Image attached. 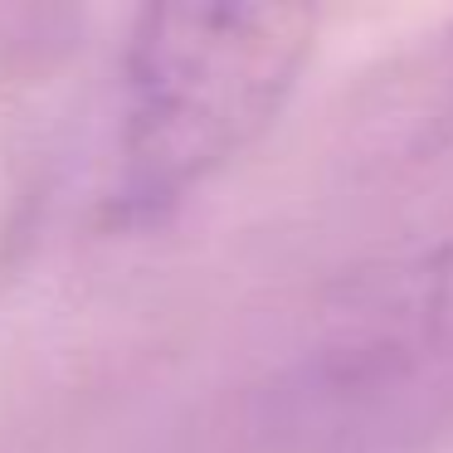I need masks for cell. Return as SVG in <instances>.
Wrapping results in <instances>:
<instances>
[{
    "label": "cell",
    "instance_id": "obj_2",
    "mask_svg": "<svg viewBox=\"0 0 453 453\" xmlns=\"http://www.w3.org/2000/svg\"><path fill=\"white\" fill-rule=\"evenodd\" d=\"M410 317L424 342L453 351V239L424 258V268L410 278Z\"/></svg>",
    "mask_w": 453,
    "mask_h": 453
},
{
    "label": "cell",
    "instance_id": "obj_1",
    "mask_svg": "<svg viewBox=\"0 0 453 453\" xmlns=\"http://www.w3.org/2000/svg\"><path fill=\"white\" fill-rule=\"evenodd\" d=\"M307 5H161L122 50V219H161L283 112L312 59Z\"/></svg>",
    "mask_w": 453,
    "mask_h": 453
},
{
    "label": "cell",
    "instance_id": "obj_3",
    "mask_svg": "<svg viewBox=\"0 0 453 453\" xmlns=\"http://www.w3.org/2000/svg\"><path fill=\"white\" fill-rule=\"evenodd\" d=\"M434 88H439V98H443V118H439V122H449V118H453V40H449V54H443V73L434 79Z\"/></svg>",
    "mask_w": 453,
    "mask_h": 453
}]
</instances>
